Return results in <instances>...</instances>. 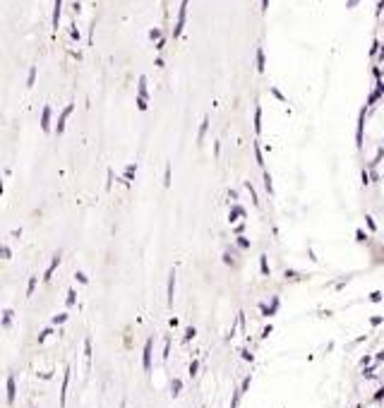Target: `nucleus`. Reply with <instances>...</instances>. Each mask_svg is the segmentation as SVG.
Returning <instances> with one entry per match:
<instances>
[{
    "label": "nucleus",
    "instance_id": "55",
    "mask_svg": "<svg viewBox=\"0 0 384 408\" xmlns=\"http://www.w3.org/2000/svg\"><path fill=\"white\" fill-rule=\"evenodd\" d=\"M243 360L252 362V353H250V351H247V348H245V351H243Z\"/></svg>",
    "mask_w": 384,
    "mask_h": 408
},
{
    "label": "nucleus",
    "instance_id": "40",
    "mask_svg": "<svg viewBox=\"0 0 384 408\" xmlns=\"http://www.w3.org/2000/svg\"><path fill=\"white\" fill-rule=\"evenodd\" d=\"M197 372H199V360H192L188 368V375L190 377H197Z\"/></svg>",
    "mask_w": 384,
    "mask_h": 408
},
{
    "label": "nucleus",
    "instance_id": "29",
    "mask_svg": "<svg viewBox=\"0 0 384 408\" xmlns=\"http://www.w3.org/2000/svg\"><path fill=\"white\" fill-rule=\"evenodd\" d=\"M36 283H39V279H36V276H29V283H27V298H32V296H34Z\"/></svg>",
    "mask_w": 384,
    "mask_h": 408
},
{
    "label": "nucleus",
    "instance_id": "34",
    "mask_svg": "<svg viewBox=\"0 0 384 408\" xmlns=\"http://www.w3.org/2000/svg\"><path fill=\"white\" fill-rule=\"evenodd\" d=\"M75 281L82 283V286H86V283H89V276H86L82 269H77V271H75Z\"/></svg>",
    "mask_w": 384,
    "mask_h": 408
},
{
    "label": "nucleus",
    "instance_id": "8",
    "mask_svg": "<svg viewBox=\"0 0 384 408\" xmlns=\"http://www.w3.org/2000/svg\"><path fill=\"white\" fill-rule=\"evenodd\" d=\"M137 99L149 101V79H147V75H140V79H137Z\"/></svg>",
    "mask_w": 384,
    "mask_h": 408
},
{
    "label": "nucleus",
    "instance_id": "12",
    "mask_svg": "<svg viewBox=\"0 0 384 408\" xmlns=\"http://www.w3.org/2000/svg\"><path fill=\"white\" fill-rule=\"evenodd\" d=\"M279 305H281V300L274 296V298H272V305H264V303L259 305V312L264 314V317H274V314L279 312Z\"/></svg>",
    "mask_w": 384,
    "mask_h": 408
},
{
    "label": "nucleus",
    "instance_id": "14",
    "mask_svg": "<svg viewBox=\"0 0 384 408\" xmlns=\"http://www.w3.org/2000/svg\"><path fill=\"white\" fill-rule=\"evenodd\" d=\"M255 63H257V72H259V75H264V70H267V55H264V48H262V46H257Z\"/></svg>",
    "mask_w": 384,
    "mask_h": 408
},
{
    "label": "nucleus",
    "instance_id": "32",
    "mask_svg": "<svg viewBox=\"0 0 384 408\" xmlns=\"http://www.w3.org/2000/svg\"><path fill=\"white\" fill-rule=\"evenodd\" d=\"M221 259H223V264H226V267H235V257H233V252H231V250L223 252V257H221Z\"/></svg>",
    "mask_w": 384,
    "mask_h": 408
},
{
    "label": "nucleus",
    "instance_id": "51",
    "mask_svg": "<svg viewBox=\"0 0 384 408\" xmlns=\"http://www.w3.org/2000/svg\"><path fill=\"white\" fill-rule=\"evenodd\" d=\"M286 279H303L298 271H293V269H286Z\"/></svg>",
    "mask_w": 384,
    "mask_h": 408
},
{
    "label": "nucleus",
    "instance_id": "27",
    "mask_svg": "<svg viewBox=\"0 0 384 408\" xmlns=\"http://www.w3.org/2000/svg\"><path fill=\"white\" fill-rule=\"evenodd\" d=\"M161 39H164V29H159V27H151V29H149V41H156V43H159Z\"/></svg>",
    "mask_w": 384,
    "mask_h": 408
},
{
    "label": "nucleus",
    "instance_id": "60",
    "mask_svg": "<svg viewBox=\"0 0 384 408\" xmlns=\"http://www.w3.org/2000/svg\"><path fill=\"white\" fill-rule=\"evenodd\" d=\"M120 408H127V403H125V401H123V403H120Z\"/></svg>",
    "mask_w": 384,
    "mask_h": 408
},
{
    "label": "nucleus",
    "instance_id": "7",
    "mask_svg": "<svg viewBox=\"0 0 384 408\" xmlns=\"http://www.w3.org/2000/svg\"><path fill=\"white\" fill-rule=\"evenodd\" d=\"M51 120H53V108H51V106H43V108H41V120H39V125L43 132H51Z\"/></svg>",
    "mask_w": 384,
    "mask_h": 408
},
{
    "label": "nucleus",
    "instance_id": "13",
    "mask_svg": "<svg viewBox=\"0 0 384 408\" xmlns=\"http://www.w3.org/2000/svg\"><path fill=\"white\" fill-rule=\"evenodd\" d=\"M5 389H8V406L12 408V403H15L17 399V382H15V375L8 377V384H5Z\"/></svg>",
    "mask_w": 384,
    "mask_h": 408
},
{
    "label": "nucleus",
    "instance_id": "50",
    "mask_svg": "<svg viewBox=\"0 0 384 408\" xmlns=\"http://www.w3.org/2000/svg\"><path fill=\"white\" fill-rule=\"evenodd\" d=\"M250 384H252V377H245V379H243V384H240V389H243V394L247 392V389H250Z\"/></svg>",
    "mask_w": 384,
    "mask_h": 408
},
{
    "label": "nucleus",
    "instance_id": "6",
    "mask_svg": "<svg viewBox=\"0 0 384 408\" xmlns=\"http://www.w3.org/2000/svg\"><path fill=\"white\" fill-rule=\"evenodd\" d=\"M60 19H63V0H53V17H51V27H53V32H58Z\"/></svg>",
    "mask_w": 384,
    "mask_h": 408
},
{
    "label": "nucleus",
    "instance_id": "47",
    "mask_svg": "<svg viewBox=\"0 0 384 408\" xmlns=\"http://www.w3.org/2000/svg\"><path fill=\"white\" fill-rule=\"evenodd\" d=\"M79 12H82V3H79V0H75V3H72V15L77 17Z\"/></svg>",
    "mask_w": 384,
    "mask_h": 408
},
{
    "label": "nucleus",
    "instance_id": "28",
    "mask_svg": "<svg viewBox=\"0 0 384 408\" xmlns=\"http://www.w3.org/2000/svg\"><path fill=\"white\" fill-rule=\"evenodd\" d=\"M36 72H39V67L32 65V67H29V75H27V86H29V89H32L34 82H36Z\"/></svg>",
    "mask_w": 384,
    "mask_h": 408
},
{
    "label": "nucleus",
    "instance_id": "18",
    "mask_svg": "<svg viewBox=\"0 0 384 408\" xmlns=\"http://www.w3.org/2000/svg\"><path fill=\"white\" fill-rule=\"evenodd\" d=\"M84 360H86V375L92 372V338H84Z\"/></svg>",
    "mask_w": 384,
    "mask_h": 408
},
{
    "label": "nucleus",
    "instance_id": "1",
    "mask_svg": "<svg viewBox=\"0 0 384 408\" xmlns=\"http://www.w3.org/2000/svg\"><path fill=\"white\" fill-rule=\"evenodd\" d=\"M188 5L190 0H180V8H178V19H175V27H173V39H178L185 29V22H188Z\"/></svg>",
    "mask_w": 384,
    "mask_h": 408
},
{
    "label": "nucleus",
    "instance_id": "41",
    "mask_svg": "<svg viewBox=\"0 0 384 408\" xmlns=\"http://www.w3.org/2000/svg\"><path fill=\"white\" fill-rule=\"evenodd\" d=\"M355 240H358V243H368V233H365L363 228H358V231H355Z\"/></svg>",
    "mask_w": 384,
    "mask_h": 408
},
{
    "label": "nucleus",
    "instance_id": "49",
    "mask_svg": "<svg viewBox=\"0 0 384 408\" xmlns=\"http://www.w3.org/2000/svg\"><path fill=\"white\" fill-rule=\"evenodd\" d=\"M360 5V0H346V10H355Z\"/></svg>",
    "mask_w": 384,
    "mask_h": 408
},
{
    "label": "nucleus",
    "instance_id": "35",
    "mask_svg": "<svg viewBox=\"0 0 384 408\" xmlns=\"http://www.w3.org/2000/svg\"><path fill=\"white\" fill-rule=\"evenodd\" d=\"M51 334H53V324H51V327H46V329L41 331V334H39V338H36V341H39V344H46V338L51 336Z\"/></svg>",
    "mask_w": 384,
    "mask_h": 408
},
{
    "label": "nucleus",
    "instance_id": "54",
    "mask_svg": "<svg viewBox=\"0 0 384 408\" xmlns=\"http://www.w3.org/2000/svg\"><path fill=\"white\" fill-rule=\"evenodd\" d=\"M259 8H262V15H267V10H269V0H262V5H259Z\"/></svg>",
    "mask_w": 384,
    "mask_h": 408
},
{
    "label": "nucleus",
    "instance_id": "2",
    "mask_svg": "<svg viewBox=\"0 0 384 408\" xmlns=\"http://www.w3.org/2000/svg\"><path fill=\"white\" fill-rule=\"evenodd\" d=\"M72 110H75V103H67L63 110H60V116H58V123H55V134H63L65 127H67V118L72 116Z\"/></svg>",
    "mask_w": 384,
    "mask_h": 408
},
{
    "label": "nucleus",
    "instance_id": "56",
    "mask_svg": "<svg viewBox=\"0 0 384 408\" xmlns=\"http://www.w3.org/2000/svg\"><path fill=\"white\" fill-rule=\"evenodd\" d=\"M375 360H377V365H379V362H384V351H379V353L375 355Z\"/></svg>",
    "mask_w": 384,
    "mask_h": 408
},
{
    "label": "nucleus",
    "instance_id": "45",
    "mask_svg": "<svg viewBox=\"0 0 384 408\" xmlns=\"http://www.w3.org/2000/svg\"><path fill=\"white\" fill-rule=\"evenodd\" d=\"M382 300V290H372L370 293V303H379Z\"/></svg>",
    "mask_w": 384,
    "mask_h": 408
},
{
    "label": "nucleus",
    "instance_id": "58",
    "mask_svg": "<svg viewBox=\"0 0 384 408\" xmlns=\"http://www.w3.org/2000/svg\"><path fill=\"white\" fill-rule=\"evenodd\" d=\"M168 327H171V329H175V327H178V320H175V317H173V320H168Z\"/></svg>",
    "mask_w": 384,
    "mask_h": 408
},
{
    "label": "nucleus",
    "instance_id": "46",
    "mask_svg": "<svg viewBox=\"0 0 384 408\" xmlns=\"http://www.w3.org/2000/svg\"><path fill=\"white\" fill-rule=\"evenodd\" d=\"M106 190H113V171L108 168V173H106Z\"/></svg>",
    "mask_w": 384,
    "mask_h": 408
},
{
    "label": "nucleus",
    "instance_id": "39",
    "mask_svg": "<svg viewBox=\"0 0 384 408\" xmlns=\"http://www.w3.org/2000/svg\"><path fill=\"white\" fill-rule=\"evenodd\" d=\"M70 39H72V41H79V39H82V34H79V29H77V24H75V22L70 24Z\"/></svg>",
    "mask_w": 384,
    "mask_h": 408
},
{
    "label": "nucleus",
    "instance_id": "10",
    "mask_svg": "<svg viewBox=\"0 0 384 408\" xmlns=\"http://www.w3.org/2000/svg\"><path fill=\"white\" fill-rule=\"evenodd\" d=\"M207 132H209V113H204L202 116V123H199V130H197V147H202L204 144Z\"/></svg>",
    "mask_w": 384,
    "mask_h": 408
},
{
    "label": "nucleus",
    "instance_id": "11",
    "mask_svg": "<svg viewBox=\"0 0 384 408\" xmlns=\"http://www.w3.org/2000/svg\"><path fill=\"white\" fill-rule=\"evenodd\" d=\"M166 298H168V307H173V300H175V269L168 271V288H166Z\"/></svg>",
    "mask_w": 384,
    "mask_h": 408
},
{
    "label": "nucleus",
    "instance_id": "43",
    "mask_svg": "<svg viewBox=\"0 0 384 408\" xmlns=\"http://www.w3.org/2000/svg\"><path fill=\"white\" fill-rule=\"evenodd\" d=\"M245 228H247V223H245V221H240V223H238V226L233 228V233H235V236H243V233H245Z\"/></svg>",
    "mask_w": 384,
    "mask_h": 408
},
{
    "label": "nucleus",
    "instance_id": "36",
    "mask_svg": "<svg viewBox=\"0 0 384 408\" xmlns=\"http://www.w3.org/2000/svg\"><path fill=\"white\" fill-rule=\"evenodd\" d=\"M240 396H243V389L238 387L233 392V399H231V408H238V403H240Z\"/></svg>",
    "mask_w": 384,
    "mask_h": 408
},
{
    "label": "nucleus",
    "instance_id": "20",
    "mask_svg": "<svg viewBox=\"0 0 384 408\" xmlns=\"http://www.w3.org/2000/svg\"><path fill=\"white\" fill-rule=\"evenodd\" d=\"M12 320H15L12 307H5V310H3V327H5V329H10V327H12Z\"/></svg>",
    "mask_w": 384,
    "mask_h": 408
},
{
    "label": "nucleus",
    "instance_id": "37",
    "mask_svg": "<svg viewBox=\"0 0 384 408\" xmlns=\"http://www.w3.org/2000/svg\"><path fill=\"white\" fill-rule=\"evenodd\" d=\"M134 103H137V110H142V113L149 110V101H144V99H137V96H134Z\"/></svg>",
    "mask_w": 384,
    "mask_h": 408
},
{
    "label": "nucleus",
    "instance_id": "48",
    "mask_svg": "<svg viewBox=\"0 0 384 408\" xmlns=\"http://www.w3.org/2000/svg\"><path fill=\"white\" fill-rule=\"evenodd\" d=\"M382 322H384V317H382V314H375V317L370 320V324H372V327H379Z\"/></svg>",
    "mask_w": 384,
    "mask_h": 408
},
{
    "label": "nucleus",
    "instance_id": "26",
    "mask_svg": "<svg viewBox=\"0 0 384 408\" xmlns=\"http://www.w3.org/2000/svg\"><path fill=\"white\" fill-rule=\"evenodd\" d=\"M235 245H238V250H250V238H245V236H238L235 238Z\"/></svg>",
    "mask_w": 384,
    "mask_h": 408
},
{
    "label": "nucleus",
    "instance_id": "31",
    "mask_svg": "<svg viewBox=\"0 0 384 408\" xmlns=\"http://www.w3.org/2000/svg\"><path fill=\"white\" fill-rule=\"evenodd\" d=\"M75 303H77V293H75V288H67V298H65V305H67V307H75Z\"/></svg>",
    "mask_w": 384,
    "mask_h": 408
},
{
    "label": "nucleus",
    "instance_id": "19",
    "mask_svg": "<svg viewBox=\"0 0 384 408\" xmlns=\"http://www.w3.org/2000/svg\"><path fill=\"white\" fill-rule=\"evenodd\" d=\"M180 392H183V379L180 377H173L171 379V396L175 399V396H180Z\"/></svg>",
    "mask_w": 384,
    "mask_h": 408
},
{
    "label": "nucleus",
    "instance_id": "57",
    "mask_svg": "<svg viewBox=\"0 0 384 408\" xmlns=\"http://www.w3.org/2000/svg\"><path fill=\"white\" fill-rule=\"evenodd\" d=\"M219 154H221V144L216 142V144H214V156H219Z\"/></svg>",
    "mask_w": 384,
    "mask_h": 408
},
{
    "label": "nucleus",
    "instance_id": "53",
    "mask_svg": "<svg viewBox=\"0 0 384 408\" xmlns=\"http://www.w3.org/2000/svg\"><path fill=\"white\" fill-rule=\"evenodd\" d=\"M228 199H233V204L238 202V192L235 190H228Z\"/></svg>",
    "mask_w": 384,
    "mask_h": 408
},
{
    "label": "nucleus",
    "instance_id": "17",
    "mask_svg": "<svg viewBox=\"0 0 384 408\" xmlns=\"http://www.w3.org/2000/svg\"><path fill=\"white\" fill-rule=\"evenodd\" d=\"M243 188H245V192L250 195L252 207H259V195H257V190H255V185H252L250 180H245V183H243Z\"/></svg>",
    "mask_w": 384,
    "mask_h": 408
},
{
    "label": "nucleus",
    "instance_id": "21",
    "mask_svg": "<svg viewBox=\"0 0 384 408\" xmlns=\"http://www.w3.org/2000/svg\"><path fill=\"white\" fill-rule=\"evenodd\" d=\"M171 183H173V164H166V171H164V188L171 190Z\"/></svg>",
    "mask_w": 384,
    "mask_h": 408
},
{
    "label": "nucleus",
    "instance_id": "4",
    "mask_svg": "<svg viewBox=\"0 0 384 408\" xmlns=\"http://www.w3.org/2000/svg\"><path fill=\"white\" fill-rule=\"evenodd\" d=\"M247 219V212L240 202L231 204V212H228V223H238V221H245Z\"/></svg>",
    "mask_w": 384,
    "mask_h": 408
},
{
    "label": "nucleus",
    "instance_id": "52",
    "mask_svg": "<svg viewBox=\"0 0 384 408\" xmlns=\"http://www.w3.org/2000/svg\"><path fill=\"white\" fill-rule=\"evenodd\" d=\"M166 43H168V39H166V36H164V39H161V41H159V43H156V51H164V48H166Z\"/></svg>",
    "mask_w": 384,
    "mask_h": 408
},
{
    "label": "nucleus",
    "instance_id": "23",
    "mask_svg": "<svg viewBox=\"0 0 384 408\" xmlns=\"http://www.w3.org/2000/svg\"><path fill=\"white\" fill-rule=\"evenodd\" d=\"M65 322H67V312H60V314H53V317H51V324H53V327H63Z\"/></svg>",
    "mask_w": 384,
    "mask_h": 408
},
{
    "label": "nucleus",
    "instance_id": "38",
    "mask_svg": "<svg viewBox=\"0 0 384 408\" xmlns=\"http://www.w3.org/2000/svg\"><path fill=\"white\" fill-rule=\"evenodd\" d=\"M171 358V336L164 338V360H168Z\"/></svg>",
    "mask_w": 384,
    "mask_h": 408
},
{
    "label": "nucleus",
    "instance_id": "30",
    "mask_svg": "<svg viewBox=\"0 0 384 408\" xmlns=\"http://www.w3.org/2000/svg\"><path fill=\"white\" fill-rule=\"evenodd\" d=\"M255 161H257V166L259 168H262V171H264V154H262V147H255Z\"/></svg>",
    "mask_w": 384,
    "mask_h": 408
},
{
    "label": "nucleus",
    "instance_id": "16",
    "mask_svg": "<svg viewBox=\"0 0 384 408\" xmlns=\"http://www.w3.org/2000/svg\"><path fill=\"white\" fill-rule=\"evenodd\" d=\"M134 175H137V164H127L125 166V173H123V178H120V180H123L127 188H130V183L134 180Z\"/></svg>",
    "mask_w": 384,
    "mask_h": 408
},
{
    "label": "nucleus",
    "instance_id": "5",
    "mask_svg": "<svg viewBox=\"0 0 384 408\" xmlns=\"http://www.w3.org/2000/svg\"><path fill=\"white\" fill-rule=\"evenodd\" d=\"M60 259H63V252L58 250V252H55V255H53V257H51V264H48V269H46V271H43V283H48V281H51V279H53L55 269L60 267Z\"/></svg>",
    "mask_w": 384,
    "mask_h": 408
},
{
    "label": "nucleus",
    "instance_id": "3",
    "mask_svg": "<svg viewBox=\"0 0 384 408\" xmlns=\"http://www.w3.org/2000/svg\"><path fill=\"white\" fill-rule=\"evenodd\" d=\"M151 351H154V338H147L144 348H142V368H144V372H151Z\"/></svg>",
    "mask_w": 384,
    "mask_h": 408
},
{
    "label": "nucleus",
    "instance_id": "9",
    "mask_svg": "<svg viewBox=\"0 0 384 408\" xmlns=\"http://www.w3.org/2000/svg\"><path fill=\"white\" fill-rule=\"evenodd\" d=\"M70 377H72V370L70 365L65 368V375H63V384H60V408H65V401H67V387H70Z\"/></svg>",
    "mask_w": 384,
    "mask_h": 408
},
{
    "label": "nucleus",
    "instance_id": "25",
    "mask_svg": "<svg viewBox=\"0 0 384 408\" xmlns=\"http://www.w3.org/2000/svg\"><path fill=\"white\" fill-rule=\"evenodd\" d=\"M269 94L274 96L276 101H281V103H288V99H286V96L281 94V89H279V86H269Z\"/></svg>",
    "mask_w": 384,
    "mask_h": 408
},
{
    "label": "nucleus",
    "instance_id": "24",
    "mask_svg": "<svg viewBox=\"0 0 384 408\" xmlns=\"http://www.w3.org/2000/svg\"><path fill=\"white\" fill-rule=\"evenodd\" d=\"M255 132H262V106L255 108Z\"/></svg>",
    "mask_w": 384,
    "mask_h": 408
},
{
    "label": "nucleus",
    "instance_id": "15",
    "mask_svg": "<svg viewBox=\"0 0 384 408\" xmlns=\"http://www.w3.org/2000/svg\"><path fill=\"white\" fill-rule=\"evenodd\" d=\"M262 183H264V185H262V188H264V192H267L269 197H274V178H272V173H269L267 168L262 171Z\"/></svg>",
    "mask_w": 384,
    "mask_h": 408
},
{
    "label": "nucleus",
    "instance_id": "22",
    "mask_svg": "<svg viewBox=\"0 0 384 408\" xmlns=\"http://www.w3.org/2000/svg\"><path fill=\"white\" fill-rule=\"evenodd\" d=\"M259 271H262V276H269V274H272V269H269V257H267V255H259Z\"/></svg>",
    "mask_w": 384,
    "mask_h": 408
},
{
    "label": "nucleus",
    "instance_id": "42",
    "mask_svg": "<svg viewBox=\"0 0 384 408\" xmlns=\"http://www.w3.org/2000/svg\"><path fill=\"white\" fill-rule=\"evenodd\" d=\"M0 255H3V259H5V262H10V257H12V250H10V245H3Z\"/></svg>",
    "mask_w": 384,
    "mask_h": 408
},
{
    "label": "nucleus",
    "instance_id": "44",
    "mask_svg": "<svg viewBox=\"0 0 384 408\" xmlns=\"http://www.w3.org/2000/svg\"><path fill=\"white\" fill-rule=\"evenodd\" d=\"M365 223H368L370 231H377V221H375V216H370V214H368V216H365Z\"/></svg>",
    "mask_w": 384,
    "mask_h": 408
},
{
    "label": "nucleus",
    "instance_id": "59",
    "mask_svg": "<svg viewBox=\"0 0 384 408\" xmlns=\"http://www.w3.org/2000/svg\"><path fill=\"white\" fill-rule=\"evenodd\" d=\"M269 334H272V324H267V327H264V331H262V336H269Z\"/></svg>",
    "mask_w": 384,
    "mask_h": 408
},
{
    "label": "nucleus",
    "instance_id": "33",
    "mask_svg": "<svg viewBox=\"0 0 384 408\" xmlns=\"http://www.w3.org/2000/svg\"><path fill=\"white\" fill-rule=\"evenodd\" d=\"M195 336H197V329L195 327H188V329H185V336H183V344H190Z\"/></svg>",
    "mask_w": 384,
    "mask_h": 408
}]
</instances>
